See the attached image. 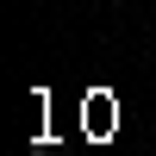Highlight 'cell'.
<instances>
[]
</instances>
